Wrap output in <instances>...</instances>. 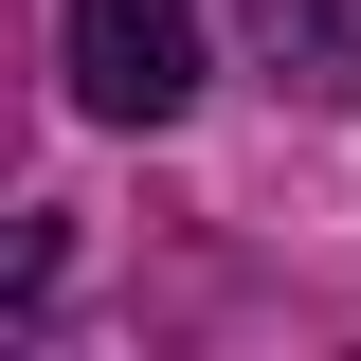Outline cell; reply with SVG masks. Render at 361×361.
<instances>
[{
  "label": "cell",
  "instance_id": "obj_1",
  "mask_svg": "<svg viewBox=\"0 0 361 361\" xmlns=\"http://www.w3.org/2000/svg\"><path fill=\"white\" fill-rule=\"evenodd\" d=\"M54 54H73V109L90 127H180L199 109V0H73L54 18Z\"/></svg>",
  "mask_w": 361,
  "mask_h": 361
},
{
  "label": "cell",
  "instance_id": "obj_2",
  "mask_svg": "<svg viewBox=\"0 0 361 361\" xmlns=\"http://www.w3.org/2000/svg\"><path fill=\"white\" fill-rule=\"evenodd\" d=\"M253 54L307 109H361V0H253Z\"/></svg>",
  "mask_w": 361,
  "mask_h": 361
}]
</instances>
